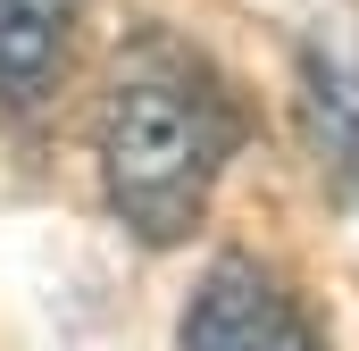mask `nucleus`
Returning <instances> with one entry per match:
<instances>
[{
    "mask_svg": "<svg viewBox=\"0 0 359 351\" xmlns=\"http://www.w3.org/2000/svg\"><path fill=\"white\" fill-rule=\"evenodd\" d=\"M301 126H309L318 176L359 209V67L351 59L301 51Z\"/></svg>",
    "mask_w": 359,
    "mask_h": 351,
    "instance_id": "nucleus-4",
    "label": "nucleus"
},
{
    "mask_svg": "<svg viewBox=\"0 0 359 351\" xmlns=\"http://www.w3.org/2000/svg\"><path fill=\"white\" fill-rule=\"evenodd\" d=\"M84 0H0V117H34L76 59Z\"/></svg>",
    "mask_w": 359,
    "mask_h": 351,
    "instance_id": "nucleus-3",
    "label": "nucleus"
},
{
    "mask_svg": "<svg viewBox=\"0 0 359 351\" xmlns=\"http://www.w3.org/2000/svg\"><path fill=\"white\" fill-rule=\"evenodd\" d=\"M234 151H243V100L192 42L134 34L109 59L100 117H92V159H100L109 218L142 251H176V243L201 234Z\"/></svg>",
    "mask_w": 359,
    "mask_h": 351,
    "instance_id": "nucleus-1",
    "label": "nucleus"
},
{
    "mask_svg": "<svg viewBox=\"0 0 359 351\" xmlns=\"http://www.w3.org/2000/svg\"><path fill=\"white\" fill-rule=\"evenodd\" d=\"M176 351H334V343L276 267H259L251 251H226V260L201 267Z\"/></svg>",
    "mask_w": 359,
    "mask_h": 351,
    "instance_id": "nucleus-2",
    "label": "nucleus"
}]
</instances>
